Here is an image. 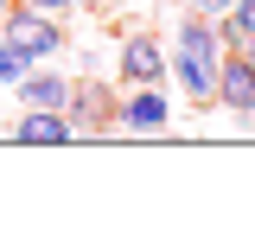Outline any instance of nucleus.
<instances>
[{
	"instance_id": "f257e3e1",
	"label": "nucleus",
	"mask_w": 255,
	"mask_h": 248,
	"mask_svg": "<svg viewBox=\"0 0 255 248\" xmlns=\"http://www.w3.org/2000/svg\"><path fill=\"white\" fill-rule=\"evenodd\" d=\"M217 70H223L217 19L179 6V26H172V45H166V83H179L185 108H217Z\"/></svg>"
},
{
	"instance_id": "f03ea898",
	"label": "nucleus",
	"mask_w": 255,
	"mask_h": 248,
	"mask_svg": "<svg viewBox=\"0 0 255 248\" xmlns=\"http://www.w3.org/2000/svg\"><path fill=\"white\" fill-rule=\"evenodd\" d=\"M115 95H122V83L70 77V102H64L70 134H77V140H102V134H115Z\"/></svg>"
},
{
	"instance_id": "7ed1b4c3",
	"label": "nucleus",
	"mask_w": 255,
	"mask_h": 248,
	"mask_svg": "<svg viewBox=\"0 0 255 248\" xmlns=\"http://www.w3.org/2000/svg\"><path fill=\"white\" fill-rule=\"evenodd\" d=\"M0 38H13L32 64H45V58L64 51V19L58 13H38V6H26V0H13L6 19H0Z\"/></svg>"
},
{
	"instance_id": "20e7f679",
	"label": "nucleus",
	"mask_w": 255,
	"mask_h": 248,
	"mask_svg": "<svg viewBox=\"0 0 255 248\" xmlns=\"http://www.w3.org/2000/svg\"><path fill=\"white\" fill-rule=\"evenodd\" d=\"M172 127V89L166 83H134L115 95V134H166Z\"/></svg>"
},
{
	"instance_id": "39448f33",
	"label": "nucleus",
	"mask_w": 255,
	"mask_h": 248,
	"mask_svg": "<svg viewBox=\"0 0 255 248\" xmlns=\"http://www.w3.org/2000/svg\"><path fill=\"white\" fill-rule=\"evenodd\" d=\"M115 77H122V89H134V83H166V45H159L153 32H128L122 45H115Z\"/></svg>"
},
{
	"instance_id": "423d86ee",
	"label": "nucleus",
	"mask_w": 255,
	"mask_h": 248,
	"mask_svg": "<svg viewBox=\"0 0 255 248\" xmlns=\"http://www.w3.org/2000/svg\"><path fill=\"white\" fill-rule=\"evenodd\" d=\"M217 108H230L236 121L255 115V64L243 51H223V70H217Z\"/></svg>"
},
{
	"instance_id": "0eeeda50",
	"label": "nucleus",
	"mask_w": 255,
	"mask_h": 248,
	"mask_svg": "<svg viewBox=\"0 0 255 248\" xmlns=\"http://www.w3.org/2000/svg\"><path fill=\"white\" fill-rule=\"evenodd\" d=\"M13 89H19L26 108H64V102H70V70H58V64L45 58V64H32Z\"/></svg>"
},
{
	"instance_id": "6e6552de",
	"label": "nucleus",
	"mask_w": 255,
	"mask_h": 248,
	"mask_svg": "<svg viewBox=\"0 0 255 248\" xmlns=\"http://www.w3.org/2000/svg\"><path fill=\"white\" fill-rule=\"evenodd\" d=\"M13 140H19V147H70L77 134H70V115H64V108H26V115L13 121Z\"/></svg>"
},
{
	"instance_id": "1a4fd4ad",
	"label": "nucleus",
	"mask_w": 255,
	"mask_h": 248,
	"mask_svg": "<svg viewBox=\"0 0 255 248\" xmlns=\"http://www.w3.org/2000/svg\"><path fill=\"white\" fill-rule=\"evenodd\" d=\"M217 32H223V51H236L243 38H255V0H230V13L217 19Z\"/></svg>"
},
{
	"instance_id": "9d476101",
	"label": "nucleus",
	"mask_w": 255,
	"mask_h": 248,
	"mask_svg": "<svg viewBox=\"0 0 255 248\" xmlns=\"http://www.w3.org/2000/svg\"><path fill=\"white\" fill-rule=\"evenodd\" d=\"M26 70H32V58L13 45V38H0V83H19Z\"/></svg>"
},
{
	"instance_id": "9b49d317",
	"label": "nucleus",
	"mask_w": 255,
	"mask_h": 248,
	"mask_svg": "<svg viewBox=\"0 0 255 248\" xmlns=\"http://www.w3.org/2000/svg\"><path fill=\"white\" fill-rule=\"evenodd\" d=\"M26 6H38V13H83V6H102V0H26Z\"/></svg>"
},
{
	"instance_id": "f8f14e48",
	"label": "nucleus",
	"mask_w": 255,
	"mask_h": 248,
	"mask_svg": "<svg viewBox=\"0 0 255 248\" xmlns=\"http://www.w3.org/2000/svg\"><path fill=\"white\" fill-rule=\"evenodd\" d=\"M191 13H204V19H223V13H230V0H185Z\"/></svg>"
},
{
	"instance_id": "ddd939ff",
	"label": "nucleus",
	"mask_w": 255,
	"mask_h": 248,
	"mask_svg": "<svg viewBox=\"0 0 255 248\" xmlns=\"http://www.w3.org/2000/svg\"><path fill=\"white\" fill-rule=\"evenodd\" d=\"M236 51H243V58H249V64H255V38H243V45H236Z\"/></svg>"
},
{
	"instance_id": "4468645a",
	"label": "nucleus",
	"mask_w": 255,
	"mask_h": 248,
	"mask_svg": "<svg viewBox=\"0 0 255 248\" xmlns=\"http://www.w3.org/2000/svg\"><path fill=\"white\" fill-rule=\"evenodd\" d=\"M6 6H13V0H0V19H6Z\"/></svg>"
}]
</instances>
